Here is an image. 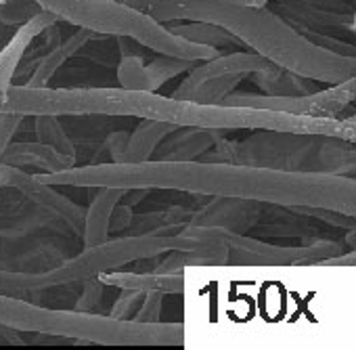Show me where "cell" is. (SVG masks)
Returning a JSON list of instances; mask_svg holds the SVG:
<instances>
[{
	"label": "cell",
	"instance_id": "obj_29",
	"mask_svg": "<svg viewBox=\"0 0 356 350\" xmlns=\"http://www.w3.org/2000/svg\"><path fill=\"white\" fill-rule=\"evenodd\" d=\"M277 5H306L314 9H325L333 13H354L350 0H275Z\"/></svg>",
	"mask_w": 356,
	"mask_h": 350
},
{
	"label": "cell",
	"instance_id": "obj_31",
	"mask_svg": "<svg viewBox=\"0 0 356 350\" xmlns=\"http://www.w3.org/2000/svg\"><path fill=\"white\" fill-rule=\"evenodd\" d=\"M130 221H132V208L118 202L113 212H111V218H109V235L111 233H122L130 227Z\"/></svg>",
	"mask_w": 356,
	"mask_h": 350
},
{
	"label": "cell",
	"instance_id": "obj_6",
	"mask_svg": "<svg viewBox=\"0 0 356 350\" xmlns=\"http://www.w3.org/2000/svg\"><path fill=\"white\" fill-rule=\"evenodd\" d=\"M124 321H115L107 315L99 317L97 312H78V310H51L40 304L28 302V298L0 294V325L24 331V333H44V335H63L70 340H84L95 344H174L183 342V329H172L163 325L159 331H136V329H118Z\"/></svg>",
	"mask_w": 356,
	"mask_h": 350
},
{
	"label": "cell",
	"instance_id": "obj_1",
	"mask_svg": "<svg viewBox=\"0 0 356 350\" xmlns=\"http://www.w3.org/2000/svg\"><path fill=\"white\" fill-rule=\"evenodd\" d=\"M38 179L53 187H145L174 189L191 196L241 198L277 206H318L354 216V177L321 172H283L206 159H145L67 168Z\"/></svg>",
	"mask_w": 356,
	"mask_h": 350
},
{
	"label": "cell",
	"instance_id": "obj_33",
	"mask_svg": "<svg viewBox=\"0 0 356 350\" xmlns=\"http://www.w3.org/2000/svg\"><path fill=\"white\" fill-rule=\"evenodd\" d=\"M15 32L13 26H5V24H0V49H3L7 45V40L11 38V34Z\"/></svg>",
	"mask_w": 356,
	"mask_h": 350
},
{
	"label": "cell",
	"instance_id": "obj_7",
	"mask_svg": "<svg viewBox=\"0 0 356 350\" xmlns=\"http://www.w3.org/2000/svg\"><path fill=\"white\" fill-rule=\"evenodd\" d=\"M176 235L191 237L197 241L220 239L229 246V262H241V264H312L343 254L341 244L325 241V239H318L310 246L304 244L291 248V246L266 244L248 237L245 233H231L225 229H206V227H191V225H185Z\"/></svg>",
	"mask_w": 356,
	"mask_h": 350
},
{
	"label": "cell",
	"instance_id": "obj_25",
	"mask_svg": "<svg viewBox=\"0 0 356 350\" xmlns=\"http://www.w3.org/2000/svg\"><path fill=\"white\" fill-rule=\"evenodd\" d=\"M40 11L36 0H0V24L17 28Z\"/></svg>",
	"mask_w": 356,
	"mask_h": 350
},
{
	"label": "cell",
	"instance_id": "obj_15",
	"mask_svg": "<svg viewBox=\"0 0 356 350\" xmlns=\"http://www.w3.org/2000/svg\"><path fill=\"white\" fill-rule=\"evenodd\" d=\"M105 34H95L86 28H78L70 38L61 40L57 47H53L34 67V72L30 74V78L22 84L28 88H44L49 86V82L53 80V76L57 74V70H61L74 55H78L90 40H99Z\"/></svg>",
	"mask_w": 356,
	"mask_h": 350
},
{
	"label": "cell",
	"instance_id": "obj_18",
	"mask_svg": "<svg viewBox=\"0 0 356 350\" xmlns=\"http://www.w3.org/2000/svg\"><path fill=\"white\" fill-rule=\"evenodd\" d=\"M124 196V189L120 187H99V193H95L90 208L84 216V248L101 246L109 239V218Z\"/></svg>",
	"mask_w": 356,
	"mask_h": 350
},
{
	"label": "cell",
	"instance_id": "obj_16",
	"mask_svg": "<svg viewBox=\"0 0 356 350\" xmlns=\"http://www.w3.org/2000/svg\"><path fill=\"white\" fill-rule=\"evenodd\" d=\"M0 161L9 164V166H17V168H22V166L38 168V170H44L47 174L76 166V159H70V157L57 153L53 147H49L40 141L38 143H15L13 138L5 147L3 155H0Z\"/></svg>",
	"mask_w": 356,
	"mask_h": 350
},
{
	"label": "cell",
	"instance_id": "obj_24",
	"mask_svg": "<svg viewBox=\"0 0 356 350\" xmlns=\"http://www.w3.org/2000/svg\"><path fill=\"white\" fill-rule=\"evenodd\" d=\"M248 76L243 74H235V76H220V78H212L208 82H204L195 95H193V103H202V105H218L225 97L231 95V90H235V86Z\"/></svg>",
	"mask_w": 356,
	"mask_h": 350
},
{
	"label": "cell",
	"instance_id": "obj_26",
	"mask_svg": "<svg viewBox=\"0 0 356 350\" xmlns=\"http://www.w3.org/2000/svg\"><path fill=\"white\" fill-rule=\"evenodd\" d=\"M145 298V292H138V289H122V294L118 296V300L113 302L111 310H109V317L115 319V321H124V323H132L138 308H140V302Z\"/></svg>",
	"mask_w": 356,
	"mask_h": 350
},
{
	"label": "cell",
	"instance_id": "obj_35",
	"mask_svg": "<svg viewBox=\"0 0 356 350\" xmlns=\"http://www.w3.org/2000/svg\"><path fill=\"white\" fill-rule=\"evenodd\" d=\"M233 3H241V5H252L250 0H233Z\"/></svg>",
	"mask_w": 356,
	"mask_h": 350
},
{
	"label": "cell",
	"instance_id": "obj_9",
	"mask_svg": "<svg viewBox=\"0 0 356 350\" xmlns=\"http://www.w3.org/2000/svg\"><path fill=\"white\" fill-rule=\"evenodd\" d=\"M0 189L17 191L24 200L32 202L34 206H38L53 218L67 225V229L74 235H78V233L82 235L86 212L78 204L67 200L65 196L57 193L53 189V185L42 183L38 177H32V174L24 172L17 166H9V164L0 161Z\"/></svg>",
	"mask_w": 356,
	"mask_h": 350
},
{
	"label": "cell",
	"instance_id": "obj_19",
	"mask_svg": "<svg viewBox=\"0 0 356 350\" xmlns=\"http://www.w3.org/2000/svg\"><path fill=\"white\" fill-rule=\"evenodd\" d=\"M252 82L264 93V95H306L314 93L312 80L304 78L296 72H289L281 65L268 63L256 72L250 74Z\"/></svg>",
	"mask_w": 356,
	"mask_h": 350
},
{
	"label": "cell",
	"instance_id": "obj_8",
	"mask_svg": "<svg viewBox=\"0 0 356 350\" xmlns=\"http://www.w3.org/2000/svg\"><path fill=\"white\" fill-rule=\"evenodd\" d=\"M220 103L308 118L348 120L354 118V78L333 84L329 90H314L306 95H229Z\"/></svg>",
	"mask_w": 356,
	"mask_h": 350
},
{
	"label": "cell",
	"instance_id": "obj_13",
	"mask_svg": "<svg viewBox=\"0 0 356 350\" xmlns=\"http://www.w3.org/2000/svg\"><path fill=\"white\" fill-rule=\"evenodd\" d=\"M273 13H277L289 28L298 26L333 38H339L343 34L354 36V13H333L306 5H277V3Z\"/></svg>",
	"mask_w": 356,
	"mask_h": 350
},
{
	"label": "cell",
	"instance_id": "obj_11",
	"mask_svg": "<svg viewBox=\"0 0 356 350\" xmlns=\"http://www.w3.org/2000/svg\"><path fill=\"white\" fill-rule=\"evenodd\" d=\"M270 61L264 59L258 53H231V55H218L202 65H195L191 70V74L183 80V84L178 86L172 95V99L176 101H191L195 90L212 80V78H220V76H235V74H243L250 76L252 72L268 65Z\"/></svg>",
	"mask_w": 356,
	"mask_h": 350
},
{
	"label": "cell",
	"instance_id": "obj_28",
	"mask_svg": "<svg viewBox=\"0 0 356 350\" xmlns=\"http://www.w3.org/2000/svg\"><path fill=\"white\" fill-rule=\"evenodd\" d=\"M163 296L165 294H161V292H145V298L140 302V308H138L134 321L143 323V325H155L159 321V315H161Z\"/></svg>",
	"mask_w": 356,
	"mask_h": 350
},
{
	"label": "cell",
	"instance_id": "obj_30",
	"mask_svg": "<svg viewBox=\"0 0 356 350\" xmlns=\"http://www.w3.org/2000/svg\"><path fill=\"white\" fill-rule=\"evenodd\" d=\"M22 120H24V116H19V113H0V155H3L9 141L15 136Z\"/></svg>",
	"mask_w": 356,
	"mask_h": 350
},
{
	"label": "cell",
	"instance_id": "obj_10",
	"mask_svg": "<svg viewBox=\"0 0 356 350\" xmlns=\"http://www.w3.org/2000/svg\"><path fill=\"white\" fill-rule=\"evenodd\" d=\"M264 202L241 198H216L204 210L193 212L187 225L206 229H225L231 233H248L264 214Z\"/></svg>",
	"mask_w": 356,
	"mask_h": 350
},
{
	"label": "cell",
	"instance_id": "obj_23",
	"mask_svg": "<svg viewBox=\"0 0 356 350\" xmlns=\"http://www.w3.org/2000/svg\"><path fill=\"white\" fill-rule=\"evenodd\" d=\"M197 63L200 61H193V59H178V57H170V55H157L149 65L143 67L147 88L157 90L168 80H172L174 76L183 74V72H191Z\"/></svg>",
	"mask_w": 356,
	"mask_h": 350
},
{
	"label": "cell",
	"instance_id": "obj_17",
	"mask_svg": "<svg viewBox=\"0 0 356 350\" xmlns=\"http://www.w3.org/2000/svg\"><path fill=\"white\" fill-rule=\"evenodd\" d=\"M105 285L120 287V289H138V292H161V294H174V292H183L185 283V271L178 273H101L97 275Z\"/></svg>",
	"mask_w": 356,
	"mask_h": 350
},
{
	"label": "cell",
	"instance_id": "obj_12",
	"mask_svg": "<svg viewBox=\"0 0 356 350\" xmlns=\"http://www.w3.org/2000/svg\"><path fill=\"white\" fill-rule=\"evenodd\" d=\"M59 19L49 13V11H40L38 15H34L32 19H28L26 24L17 26L15 32L11 34V38L7 40V45L0 49V93H5L9 86H13L15 74L28 53V49L32 47V42L53 24H57Z\"/></svg>",
	"mask_w": 356,
	"mask_h": 350
},
{
	"label": "cell",
	"instance_id": "obj_2",
	"mask_svg": "<svg viewBox=\"0 0 356 350\" xmlns=\"http://www.w3.org/2000/svg\"><path fill=\"white\" fill-rule=\"evenodd\" d=\"M0 113L19 116H126L140 120L170 122L174 126L197 128H258L298 134H325L354 143V118L327 120L293 116L268 109L202 105L193 101H176L155 90L128 88H28L9 86L0 93Z\"/></svg>",
	"mask_w": 356,
	"mask_h": 350
},
{
	"label": "cell",
	"instance_id": "obj_14",
	"mask_svg": "<svg viewBox=\"0 0 356 350\" xmlns=\"http://www.w3.org/2000/svg\"><path fill=\"white\" fill-rule=\"evenodd\" d=\"M170 141L163 138L161 149L153 159H170V161H187L197 159L202 153L212 149L222 138V128H197V126H181L170 132Z\"/></svg>",
	"mask_w": 356,
	"mask_h": 350
},
{
	"label": "cell",
	"instance_id": "obj_4",
	"mask_svg": "<svg viewBox=\"0 0 356 350\" xmlns=\"http://www.w3.org/2000/svg\"><path fill=\"white\" fill-rule=\"evenodd\" d=\"M197 159L283 172H321L354 177V145L350 141L325 134L262 130L260 134L239 143L220 138L214 145V151L208 149Z\"/></svg>",
	"mask_w": 356,
	"mask_h": 350
},
{
	"label": "cell",
	"instance_id": "obj_5",
	"mask_svg": "<svg viewBox=\"0 0 356 350\" xmlns=\"http://www.w3.org/2000/svg\"><path fill=\"white\" fill-rule=\"evenodd\" d=\"M36 3L59 22L86 28L95 34L130 36L157 55L193 61H210L220 55L214 47L195 45L172 34L163 24L118 0H36Z\"/></svg>",
	"mask_w": 356,
	"mask_h": 350
},
{
	"label": "cell",
	"instance_id": "obj_34",
	"mask_svg": "<svg viewBox=\"0 0 356 350\" xmlns=\"http://www.w3.org/2000/svg\"><path fill=\"white\" fill-rule=\"evenodd\" d=\"M250 3H252L254 7H266V5H268V0H250Z\"/></svg>",
	"mask_w": 356,
	"mask_h": 350
},
{
	"label": "cell",
	"instance_id": "obj_27",
	"mask_svg": "<svg viewBox=\"0 0 356 350\" xmlns=\"http://www.w3.org/2000/svg\"><path fill=\"white\" fill-rule=\"evenodd\" d=\"M103 292H105V283H103L99 277H95V279H86V283H84V292H82L80 300L76 302L74 310H78V312H97V308L101 306L103 296H105Z\"/></svg>",
	"mask_w": 356,
	"mask_h": 350
},
{
	"label": "cell",
	"instance_id": "obj_3",
	"mask_svg": "<svg viewBox=\"0 0 356 350\" xmlns=\"http://www.w3.org/2000/svg\"><path fill=\"white\" fill-rule=\"evenodd\" d=\"M159 24L204 22L233 34L275 65L310 80L339 84L356 76V57H343L310 45L268 7L233 0H118Z\"/></svg>",
	"mask_w": 356,
	"mask_h": 350
},
{
	"label": "cell",
	"instance_id": "obj_21",
	"mask_svg": "<svg viewBox=\"0 0 356 350\" xmlns=\"http://www.w3.org/2000/svg\"><path fill=\"white\" fill-rule=\"evenodd\" d=\"M172 34L181 36L189 42L195 45H206V47H239L241 42L229 34L227 30L212 26V24H204V22H172V24H163Z\"/></svg>",
	"mask_w": 356,
	"mask_h": 350
},
{
	"label": "cell",
	"instance_id": "obj_32",
	"mask_svg": "<svg viewBox=\"0 0 356 350\" xmlns=\"http://www.w3.org/2000/svg\"><path fill=\"white\" fill-rule=\"evenodd\" d=\"M128 132L124 130H118L113 134L107 136V149H109V157L113 164H122L124 161V155H126V145H128Z\"/></svg>",
	"mask_w": 356,
	"mask_h": 350
},
{
	"label": "cell",
	"instance_id": "obj_22",
	"mask_svg": "<svg viewBox=\"0 0 356 350\" xmlns=\"http://www.w3.org/2000/svg\"><path fill=\"white\" fill-rule=\"evenodd\" d=\"M34 130L38 134V141L53 147L57 153L76 159V147L70 138V134L65 132L63 124L59 122V116H49V113H40L34 116Z\"/></svg>",
	"mask_w": 356,
	"mask_h": 350
},
{
	"label": "cell",
	"instance_id": "obj_20",
	"mask_svg": "<svg viewBox=\"0 0 356 350\" xmlns=\"http://www.w3.org/2000/svg\"><path fill=\"white\" fill-rule=\"evenodd\" d=\"M178 126L170 124V122H157V120H140L138 128L128 136V145H126V155L122 164H138L145 161L149 157H153V153L157 151L159 143L174 132Z\"/></svg>",
	"mask_w": 356,
	"mask_h": 350
}]
</instances>
